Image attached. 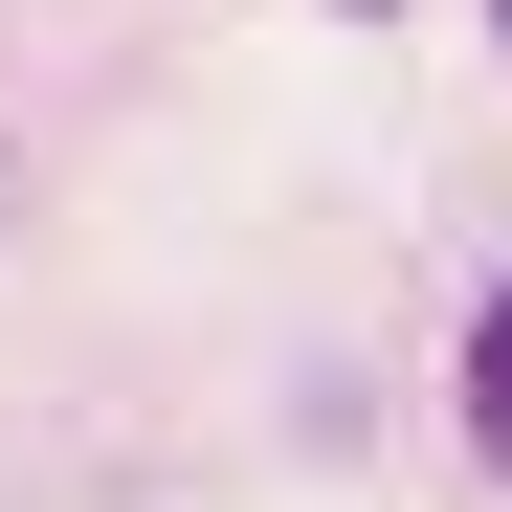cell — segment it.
Masks as SVG:
<instances>
[{"label":"cell","mask_w":512,"mask_h":512,"mask_svg":"<svg viewBox=\"0 0 512 512\" xmlns=\"http://www.w3.org/2000/svg\"><path fill=\"white\" fill-rule=\"evenodd\" d=\"M468 446L512 468V290H490V334H468Z\"/></svg>","instance_id":"cell-1"}]
</instances>
